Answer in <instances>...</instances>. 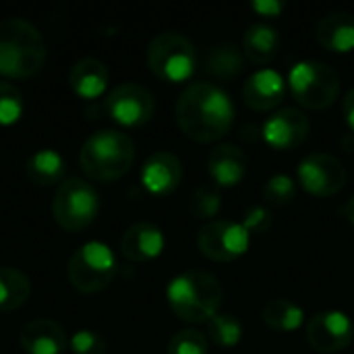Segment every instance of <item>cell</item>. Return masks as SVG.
<instances>
[{"mask_svg": "<svg viewBox=\"0 0 354 354\" xmlns=\"http://www.w3.org/2000/svg\"><path fill=\"white\" fill-rule=\"evenodd\" d=\"M104 112L120 127H143L156 112V97L141 83H120L106 95Z\"/></svg>", "mask_w": 354, "mask_h": 354, "instance_id": "10", "label": "cell"}, {"mask_svg": "<svg viewBox=\"0 0 354 354\" xmlns=\"http://www.w3.org/2000/svg\"><path fill=\"white\" fill-rule=\"evenodd\" d=\"M68 348L73 354H106V340L95 330H79L71 336Z\"/></svg>", "mask_w": 354, "mask_h": 354, "instance_id": "31", "label": "cell"}, {"mask_svg": "<svg viewBox=\"0 0 354 354\" xmlns=\"http://www.w3.org/2000/svg\"><path fill=\"white\" fill-rule=\"evenodd\" d=\"M297 197V183L288 174H274L263 185V199L270 205L284 207Z\"/></svg>", "mask_w": 354, "mask_h": 354, "instance_id": "29", "label": "cell"}, {"mask_svg": "<svg viewBox=\"0 0 354 354\" xmlns=\"http://www.w3.org/2000/svg\"><path fill=\"white\" fill-rule=\"evenodd\" d=\"M307 342L324 354H336L351 346L354 340L353 319L342 311L315 313L307 324Z\"/></svg>", "mask_w": 354, "mask_h": 354, "instance_id": "12", "label": "cell"}, {"mask_svg": "<svg viewBox=\"0 0 354 354\" xmlns=\"http://www.w3.org/2000/svg\"><path fill=\"white\" fill-rule=\"evenodd\" d=\"M249 170L247 153L232 143L216 145L207 156V172L216 187H236Z\"/></svg>", "mask_w": 354, "mask_h": 354, "instance_id": "18", "label": "cell"}, {"mask_svg": "<svg viewBox=\"0 0 354 354\" xmlns=\"http://www.w3.org/2000/svg\"><path fill=\"white\" fill-rule=\"evenodd\" d=\"M135 162V141L118 129L89 135L79 151L81 170L89 180L112 183L122 178Z\"/></svg>", "mask_w": 354, "mask_h": 354, "instance_id": "4", "label": "cell"}, {"mask_svg": "<svg viewBox=\"0 0 354 354\" xmlns=\"http://www.w3.org/2000/svg\"><path fill=\"white\" fill-rule=\"evenodd\" d=\"M31 295L29 278L17 268H0V313L21 309Z\"/></svg>", "mask_w": 354, "mask_h": 354, "instance_id": "25", "label": "cell"}, {"mask_svg": "<svg viewBox=\"0 0 354 354\" xmlns=\"http://www.w3.org/2000/svg\"><path fill=\"white\" fill-rule=\"evenodd\" d=\"M245 54L243 48L234 44H218L209 48L203 60V71L214 81H232L245 71Z\"/></svg>", "mask_w": 354, "mask_h": 354, "instance_id": "23", "label": "cell"}, {"mask_svg": "<svg viewBox=\"0 0 354 354\" xmlns=\"http://www.w3.org/2000/svg\"><path fill=\"white\" fill-rule=\"evenodd\" d=\"M46 41L39 29L25 19L0 23V75L6 79H29L46 64Z\"/></svg>", "mask_w": 354, "mask_h": 354, "instance_id": "3", "label": "cell"}, {"mask_svg": "<svg viewBox=\"0 0 354 354\" xmlns=\"http://www.w3.org/2000/svg\"><path fill=\"white\" fill-rule=\"evenodd\" d=\"M25 112L23 95L10 81H0V127H10L21 120Z\"/></svg>", "mask_w": 354, "mask_h": 354, "instance_id": "28", "label": "cell"}, {"mask_svg": "<svg viewBox=\"0 0 354 354\" xmlns=\"http://www.w3.org/2000/svg\"><path fill=\"white\" fill-rule=\"evenodd\" d=\"M286 79L274 68L255 71L243 85V100L255 112H270L286 97Z\"/></svg>", "mask_w": 354, "mask_h": 354, "instance_id": "15", "label": "cell"}, {"mask_svg": "<svg viewBox=\"0 0 354 354\" xmlns=\"http://www.w3.org/2000/svg\"><path fill=\"white\" fill-rule=\"evenodd\" d=\"M311 133L309 116L299 108H282L274 112L261 129L263 141L276 151H290L301 147Z\"/></svg>", "mask_w": 354, "mask_h": 354, "instance_id": "13", "label": "cell"}, {"mask_svg": "<svg viewBox=\"0 0 354 354\" xmlns=\"http://www.w3.org/2000/svg\"><path fill=\"white\" fill-rule=\"evenodd\" d=\"M299 185L313 197H334L338 195L346 183L348 172L344 164L332 153H309L299 162L297 168Z\"/></svg>", "mask_w": 354, "mask_h": 354, "instance_id": "11", "label": "cell"}, {"mask_svg": "<svg viewBox=\"0 0 354 354\" xmlns=\"http://www.w3.org/2000/svg\"><path fill=\"white\" fill-rule=\"evenodd\" d=\"M342 112H344V120H346L348 129L354 133V87L346 93V97L342 102Z\"/></svg>", "mask_w": 354, "mask_h": 354, "instance_id": "34", "label": "cell"}, {"mask_svg": "<svg viewBox=\"0 0 354 354\" xmlns=\"http://www.w3.org/2000/svg\"><path fill=\"white\" fill-rule=\"evenodd\" d=\"M25 174L37 187L60 185L66 174V160L62 158L60 151L52 147H41L27 158Z\"/></svg>", "mask_w": 354, "mask_h": 354, "instance_id": "22", "label": "cell"}, {"mask_svg": "<svg viewBox=\"0 0 354 354\" xmlns=\"http://www.w3.org/2000/svg\"><path fill=\"white\" fill-rule=\"evenodd\" d=\"M166 247L164 232L151 222H137L129 226L120 239V253L133 263H145L162 255Z\"/></svg>", "mask_w": 354, "mask_h": 354, "instance_id": "16", "label": "cell"}, {"mask_svg": "<svg viewBox=\"0 0 354 354\" xmlns=\"http://www.w3.org/2000/svg\"><path fill=\"white\" fill-rule=\"evenodd\" d=\"M317 41L324 50L348 54L354 50V15L344 10L328 12L317 23Z\"/></svg>", "mask_w": 354, "mask_h": 354, "instance_id": "20", "label": "cell"}, {"mask_svg": "<svg viewBox=\"0 0 354 354\" xmlns=\"http://www.w3.org/2000/svg\"><path fill=\"white\" fill-rule=\"evenodd\" d=\"M207 336L220 348H234L243 340V324L232 313H216L207 322Z\"/></svg>", "mask_w": 354, "mask_h": 354, "instance_id": "26", "label": "cell"}, {"mask_svg": "<svg viewBox=\"0 0 354 354\" xmlns=\"http://www.w3.org/2000/svg\"><path fill=\"white\" fill-rule=\"evenodd\" d=\"M147 66L164 83H185L197 68V50L189 37L162 31L147 46Z\"/></svg>", "mask_w": 354, "mask_h": 354, "instance_id": "6", "label": "cell"}, {"mask_svg": "<svg viewBox=\"0 0 354 354\" xmlns=\"http://www.w3.org/2000/svg\"><path fill=\"white\" fill-rule=\"evenodd\" d=\"M340 214H342V218L354 228V195L340 207Z\"/></svg>", "mask_w": 354, "mask_h": 354, "instance_id": "35", "label": "cell"}, {"mask_svg": "<svg viewBox=\"0 0 354 354\" xmlns=\"http://www.w3.org/2000/svg\"><path fill=\"white\" fill-rule=\"evenodd\" d=\"M166 299L172 313L185 324H207L224 299L220 280L203 270H189L174 276L166 286Z\"/></svg>", "mask_w": 354, "mask_h": 354, "instance_id": "2", "label": "cell"}, {"mask_svg": "<svg viewBox=\"0 0 354 354\" xmlns=\"http://www.w3.org/2000/svg\"><path fill=\"white\" fill-rule=\"evenodd\" d=\"M174 116L178 129L191 141L216 143L232 131L234 104L220 85L195 81L178 95Z\"/></svg>", "mask_w": 354, "mask_h": 354, "instance_id": "1", "label": "cell"}, {"mask_svg": "<svg viewBox=\"0 0 354 354\" xmlns=\"http://www.w3.org/2000/svg\"><path fill=\"white\" fill-rule=\"evenodd\" d=\"M209 353V342L207 336L199 330H180L176 332L170 342L166 354H207Z\"/></svg>", "mask_w": 354, "mask_h": 354, "instance_id": "30", "label": "cell"}, {"mask_svg": "<svg viewBox=\"0 0 354 354\" xmlns=\"http://www.w3.org/2000/svg\"><path fill=\"white\" fill-rule=\"evenodd\" d=\"M100 214V195L83 178H66L58 185L52 199L54 222L66 232H81L95 222Z\"/></svg>", "mask_w": 354, "mask_h": 354, "instance_id": "8", "label": "cell"}, {"mask_svg": "<svg viewBox=\"0 0 354 354\" xmlns=\"http://www.w3.org/2000/svg\"><path fill=\"white\" fill-rule=\"evenodd\" d=\"M263 322L278 334H292L303 328L305 311L288 299H272L263 307Z\"/></svg>", "mask_w": 354, "mask_h": 354, "instance_id": "24", "label": "cell"}, {"mask_svg": "<svg viewBox=\"0 0 354 354\" xmlns=\"http://www.w3.org/2000/svg\"><path fill=\"white\" fill-rule=\"evenodd\" d=\"M340 75L328 62L301 60L288 73V89L292 97L309 110H326L340 95Z\"/></svg>", "mask_w": 354, "mask_h": 354, "instance_id": "7", "label": "cell"}, {"mask_svg": "<svg viewBox=\"0 0 354 354\" xmlns=\"http://www.w3.org/2000/svg\"><path fill=\"white\" fill-rule=\"evenodd\" d=\"M245 230L249 234H266L272 224H274V216L268 207L263 205H251L245 214H243V222Z\"/></svg>", "mask_w": 354, "mask_h": 354, "instance_id": "32", "label": "cell"}, {"mask_svg": "<svg viewBox=\"0 0 354 354\" xmlns=\"http://www.w3.org/2000/svg\"><path fill=\"white\" fill-rule=\"evenodd\" d=\"M110 83L108 66L97 58H81L71 66L68 85L81 100H97L106 93Z\"/></svg>", "mask_w": 354, "mask_h": 354, "instance_id": "19", "label": "cell"}, {"mask_svg": "<svg viewBox=\"0 0 354 354\" xmlns=\"http://www.w3.org/2000/svg\"><path fill=\"white\" fill-rule=\"evenodd\" d=\"M280 33L268 23H253L243 35V54L255 66L270 64L280 52Z\"/></svg>", "mask_w": 354, "mask_h": 354, "instance_id": "21", "label": "cell"}, {"mask_svg": "<svg viewBox=\"0 0 354 354\" xmlns=\"http://www.w3.org/2000/svg\"><path fill=\"white\" fill-rule=\"evenodd\" d=\"M251 245V234L241 222L214 220L199 228L197 247L199 253L216 263H230L241 259Z\"/></svg>", "mask_w": 354, "mask_h": 354, "instance_id": "9", "label": "cell"}, {"mask_svg": "<svg viewBox=\"0 0 354 354\" xmlns=\"http://www.w3.org/2000/svg\"><path fill=\"white\" fill-rule=\"evenodd\" d=\"M183 162L170 151L151 153L141 166V185L149 195L166 197L183 183Z\"/></svg>", "mask_w": 354, "mask_h": 354, "instance_id": "14", "label": "cell"}, {"mask_svg": "<svg viewBox=\"0 0 354 354\" xmlns=\"http://www.w3.org/2000/svg\"><path fill=\"white\" fill-rule=\"evenodd\" d=\"M118 274V259L110 245L102 241L83 243L68 259L66 276L71 286L81 295L106 290Z\"/></svg>", "mask_w": 354, "mask_h": 354, "instance_id": "5", "label": "cell"}, {"mask_svg": "<svg viewBox=\"0 0 354 354\" xmlns=\"http://www.w3.org/2000/svg\"><path fill=\"white\" fill-rule=\"evenodd\" d=\"M251 8L263 19H274V17H280L284 12L286 4L280 0H253Z\"/></svg>", "mask_w": 354, "mask_h": 354, "instance_id": "33", "label": "cell"}, {"mask_svg": "<svg viewBox=\"0 0 354 354\" xmlns=\"http://www.w3.org/2000/svg\"><path fill=\"white\" fill-rule=\"evenodd\" d=\"M19 342L25 354H64L68 348L64 328L46 317H37L25 324Z\"/></svg>", "mask_w": 354, "mask_h": 354, "instance_id": "17", "label": "cell"}, {"mask_svg": "<svg viewBox=\"0 0 354 354\" xmlns=\"http://www.w3.org/2000/svg\"><path fill=\"white\" fill-rule=\"evenodd\" d=\"M220 209H222V193H220V187H216L214 183L201 185L199 189H195V193L189 199L191 216L197 220H205V224L214 222Z\"/></svg>", "mask_w": 354, "mask_h": 354, "instance_id": "27", "label": "cell"}]
</instances>
